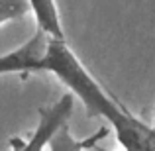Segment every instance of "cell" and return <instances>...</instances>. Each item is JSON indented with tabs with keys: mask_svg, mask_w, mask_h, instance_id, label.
Instances as JSON below:
<instances>
[{
	"mask_svg": "<svg viewBox=\"0 0 155 151\" xmlns=\"http://www.w3.org/2000/svg\"><path fill=\"white\" fill-rule=\"evenodd\" d=\"M41 71L57 77L75 98L83 102L87 116L104 118L116 132V140L124 151H155L153 128L132 116V112L108 96L98 80L84 69L79 57L69 49L67 41L49 38Z\"/></svg>",
	"mask_w": 155,
	"mask_h": 151,
	"instance_id": "1",
	"label": "cell"
},
{
	"mask_svg": "<svg viewBox=\"0 0 155 151\" xmlns=\"http://www.w3.org/2000/svg\"><path fill=\"white\" fill-rule=\"evenodd\" d=\"M73 108H75V96L71 92L63 94L47 108H41L39 110V122L35 126L34 133L30 136V140L20 141V145L14 151H43V147H47L49 140L53 137V133L69 122Z\"/></svg>",
	"mask_w": 155,
	"mask_h": 151,
	"instance_id": "2",
	"label": "cell"
},
{
	"mask_svg": "<svg viewBox=\"0 0 155 151\" xmlns=\"http://www.w3.org/2000/svg\"><path fill=\"white\" fill-rule=\"evenodd\" d=\"M49 35L35 30V34L26 43L14 51L0 55V75H16V73H39L41 61L47 49Z\"/></svg>",
	"mask_w": 155,
	"mask_h": 151,
	"instance_id": "3",
	"label": "cell"
},
{
	"mask_svg": "<svg viewBox=\"0 0 155 151\" xmlns=\"http://www.w3.org/2000/svg\"><path fill=\"white\" fill-rule=\"evenodd\" d=\"M28 4H30V12L35 16L38 30L53 39H63L65 41V31L63 26H61L55 0H28Z\"/></svg>",
	"mask_w": 155,
	"mask_h": 151,
	"instance_id": "4",
	"label": "cell"
},
{
	"mask_svg": "<svg viewBox=\"0 0 155 151\" xmlns=\"http://www.w3.org/2000/svg\"><path fill=\"white\" fill-rule=\"evenodd\" d=\"M106 136H108V130L98 128V132H96L94 136L87 137V140H75V137L71 136V132H69V126L65 124L53 133V137L49 140L47 147H49V151H87V149L94 147V145H98L100 140L106 137Z\"/></svg>",
	"mask_w": 155,
	"mask_h": 151,
	"instance_id": "5",
	"label": "cell"
},
{
	"mask_svg": "<svg viewBox=\"0 0 155 151\" xmlns=\"http://www.w3.org/2000/svg\"><path fill=\"white\" fill-rule=\"evenodd\" d=\"M30 12L28 0H0V26L22 20Z\"/></svg>",
	"mask_w": 155,
	"mask_h": 151,
	"instance_id": "6",
	"label": "cell"
},
{
	"mask_svg": "<svg viewBox=\"0 0 155 151\" xmlns=\"http://www.w3.org/2000/svg\"><path fill=\"white\" fill-rule=\"evenodd\" d=\"M94 149H96V151H116V149H106V147H102L100 143H98V145H94ZM122 151H124V149H122Z\"/></svg>",
	"mask_w": 155,
	"mask_h": 151,
	"instance_id": "7",
	"label": "cell"
},
{
	"mask_svg": "<svg viewBox=\"0 0 155 151\" xmlns=\"http://www.w3.org/2000/svg\"><path fill=\"white\" fill-rule=\"evenodd\" d=\"M153 145H155V128H153Z\"/></svg>",
	"mask_w": 155,
	"mask_h": 151,
	"instance_id": "8",
	"label": "cell"
}]
</instances>
